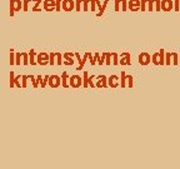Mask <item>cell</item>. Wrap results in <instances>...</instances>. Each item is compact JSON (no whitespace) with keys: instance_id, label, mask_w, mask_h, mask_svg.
Masks as SVG:
<instances>
[{"instance_id":"obj_1","label":"cell","mask_w":180,"mask_h":169,"mask_svg":"<svg viewBox=\"0 0 180 169\" xmlns=\"http://www.w3.org/2000/svg\"><path fill=\"white\" fill-rule=\"evenodd\" d=\"M160 8L163 11H171L174 9V2L173 0H161Z\"/></svg>"},{"instance_id":"obj_2","label":"cell","mask_w":180,"mask_h":169,"mask_svg":"<svg viewBox=\"0 0 180 169\" xmlns=\"http://www.w3.org/2000/svg\"><path fill=\"white\" fill-rule=\"evenodd\" d=\"M150 60H151V56L147 51H144V53H141L139 55V63L141 65H148V64H150Z\"/></svg>"},{"instance_id":"obj_3","label":"cell","mask_w":180,"mask_h":169,"mask_svg":"<svg viewBox=\"0 0 180 169\" xmlns=\"http://www.w3.org/2000/svg\"><path fill=\"white\" fill-rule=\"evenodd\" d=\"M129 9H130V10H134V11L139 10V9H140V2H139V0H130V3H129Z\"/></svg>"},{"instance_id":"obj_4","label":"cell","mask_w":180,"mask_h":169,"mask_svg":"<svg viewBox=\"0 0 180 169\" xmlns=\"http://www.w3.org/2000/svg\"><path fill=\"white\" fill-rule=\"evenodd\" d=\"M151 62H153V64H155V65H160V53L158 51V53H154L153 55H151Z\"/></svg>"},{"instance_id":"obj_5","label":"cell","mask_w":180,"mask_h":169,"mask_svg":"<svg viewBox=\"0 0 180 169\" xmlns=\"http://www.w3.org/2000/svg\"><path fill=\"white\" fill-rule=\"evenodd\" d=\"M70 82H71V85L75 87V88L80 87V84H81V79H80V77H73V78L70 79Z\"/></svg>"},{"instance_id":"obj_6","label":"cell","mask_w":180,"mask_h":169,"mask_svg":"<svg viewBox=\"0 0 180 169\" xmlns=\"http://www.w3.org/2000/svg\"><path fill=\"white\" fill-rule=\"evenodd\" d=\"M118 80H119V78L116 77V75H113V77H110L109 78V84H110V87L112 88H115V87H118Z\"/></svg>"},{"instance_id":"obj_7","label":"cell","mask_w":180,"mask_h":169,"mask_svg":"<svg viewBox=\"0 0 180 169\" xmlns=\"http://www.w3.org/2000/svg\"><path fill=\"white\" fill-rule=\"evenodd\" d=\"M171 64L178 65L179 64V54L175 51H171Z\"/></svg>"},{"instance_id":"obj_8","label":"cell","mask_w":180,"mask_h":169,"mask_svg":"<svg viewBox=\"0 0 180 169\" xmlns=\"http://www.w3.org/2000/svg\"><path fill=\"white\" fill-rule=\"evenodd\" d=\"M123 56H124V59L120 62V64H124V65H130V55L129 54H123Z\"/></svg>"},{"instance_id":"obj_9","label":"cell","mask_w":180,"mask_h":169,"mask_svg":"<svg viewBox=\"0 0 180 169\" xmlns=\"http://www.w3.org/2000/svg\"><path fill=\"white\" fill-rule=\"evenodd\" d=\"M98 87H106V78L105 77H100L98 78V83H96Z\"/></svg>"},{"instance_id":"obj_10","label":"cell","mask_w":180,"mask_h":169,"mask_svg":"<svg viewBox=\"0 0 180 169\" xmlns=\"http://www.w3.org/2000/svg\"><path fill=\"white\" fill-rule=\"evenodd\" d=\"M160 65H164L165 64V50L164 49H160Z\"/></svg>"},{"instance_id":"obj_11","label":"cell","mask_w":180,"mask_h":169,"mask_svg":"<svg viewBox=\"0 0 180 169\" xmlns=\"http://www.w3.org/2000/svg\"><path fill=\"white\" fill-rule=\"evenodd\" d=\"M165 64L166 65H170L171 64V53L170 51H165Z\"/></svg>"},{"instance_id":"obj_12","label":"cell","mask_w":180,"mask_h":169,"mask_svg":"<svg viewBox=\"0 0 180 169\" xmlns=\"http://www.w3.org/2000/svg\"><path fill=\"white\" fill-rule=\"evenodd\" d=\"M147 10L148 11H153L154 10V0H147Z\"/></svg>"},{"instance_id":"obj_13","label":"cell","mask_w":180,"mask_h":169,"mask_svg":"<svg viewBox=\"0 0 180 169\" xmlns=\"http://www.w3.org/2000/svg\"><path fill=\"white\" fill-rule=\"evenodd\" d=\"M174 2V10L180 11V0H173Z\"/></svg>"},{"instance_id":"obj_14","label":"cell","mask_w":180,"mask_h":169,"mask_svg":"<svg viewBox=\"0 0 180 169\" xmlns=\"http://www.w3.org/2000/svg\"><path fill=\"white\" fill-rule=\"evenodd\" d=\"M154 10H156V11L161 10V8H160V0H154Z\"/></svg>"},{"instance_id":"obj_15","label":"cell","mask_w":180,"mask_h":169,"mask_svg":"<svg viewBox=\"0 0 180 169\" xmlns=\"http://www.w3.org/2000/svg\"><path fill=\"white\" fill-rule=\"evenodd\" d=\"M121 87H125V85H127V75H125V73L123 71L121 73Z\"/></svg>"},{"instance_id":"obj_16","label":"cell","mask_w":180,"mask_h":169,"mask_svg":"<svg viewBox=\"0 0 180 169\" xmlns=\"http://www.w3.org/2000/svg\"><path fill=\"white\" fill-rule=\"evenodd\" d=\"M127 82H128V85L131 88V87H133V77H131V75L127 77Z\"/></svg>"},{"instance_id":"obj_17","label":"cell","mask_w":180,"mask_h":169,"mask_svg":"<svg viewBox=\"0 0 180 169\" xmlns=\"http://www.w3.org/2000/svg\"><path fill=\"white\" fill-rule=\"evenodd\" d=\"M121 4H123V10H127V2L125 0H120Z\"/></svg>"},{"instance_id":"obj_18","label":"cell","mask_w":180,"mask_h":169,"mask_svg":"<svg viewBox=\"0 0 180 169\" xmlns=\"http://www.w3.org/2000/svg\"><path fill=\"white\" fill-rule=\"evenodd\" d=\"M119 3H120L119 0H116V2H115V9H116V10H119Z\"/></svg>"},{"instance_id":"obj_19","label":"cell","mask_w":180,"mask_h":169,"mask_svg":"<svg viewBox=\"0 0 180 169\" xmlns=\"http://www.w3.org/2000/svg\"><path fill=\"white\" fill-rule=\"evenodd\" d=\"M179 63H180V55H179Z\"/></svg>"}]
</instances>
